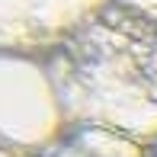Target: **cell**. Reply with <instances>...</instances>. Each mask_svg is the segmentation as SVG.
<instances>
[{"label":"cell","mask_w":157,"mask_h":157,"mask_svg":"<svg viewBox=\"0 0 157 157\" xmlns=\"http://www.w3.org/2000/svg\"><path fill=\"white\" fill-rule=\"evenodd\" d=\"M71 125L157 141V16L109 3L45 55Z\"/></svg>","instance_id":"obj_1"},{"label":"cell","mask_w":157,"mask_h":157,"mask_svg":"<svg viewBox=\"0 0 157 157\" xmlns=\"http://www.w3.org/2000/svg\"><path fill=\"white\" fill-rule=\"evenodd\" d=\"M71 128L45 58L0 52V144L42 157Z\"/></svg>","instance_id":"obj_2"},{"label":"cell","mask_w":157,"mask_h":157,"mask_svg":"<svg viewBox=\"0 0 157 157\" xmlns=\"http://www.w3.org/2000/svg\"><path fill=\"white\" fill-rule=\"evenodd\" d=\"M112 0H0V52L45 58Z\"/></svg>","instance_id":"obj_3"},{"label":"cell","mask_w":157,"mask_h":157,"mask_svg":"<svg viewBox=\"0 0 157 157\" xmlns=\"http://www.w3.org/2000/svg\"><path fill=\"white\" fill-rule=\"evenodd\" d=\"M42 157H147V147L106 128L71 125L64 138L52 144Z\"/></svg>","instance_id":"obj_4"},{"label":"cell","mask_w":157,"mask_h":157,"mask_svg":"<svg viewBox=\"0 0 157 157\" xmlns=\"http://www.w3.org/2000/svg\"><path fill=\"white\" fill-rule=\"evenodd\" d=\"M0 157H23V154H16V151H10V147L0 144Z\"/></svg>","instance_id":"obj_5"},{"label":"cell","mask_w":157,"mask_h":157,"mask_svg":"<svg viewBox=\"0 0 157 157\" xmlns=\"http://www.w3.org/2000/svg\"><path fill=\"white\" fill-rule=\"evenodd\" d=\"M147 157H157V141H154V144H147Z\"/></svg>","instance_id":"obj_6"}]
</instances>
